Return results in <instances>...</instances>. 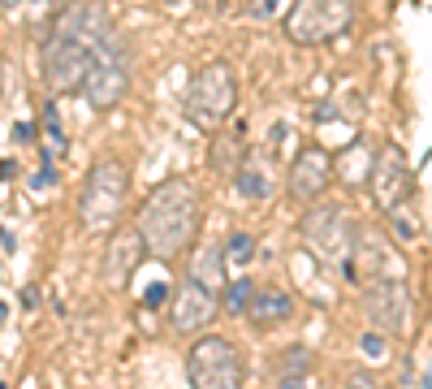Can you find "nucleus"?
Segmentation results:
<instances>
[{
  "instance_id": "nucleus-31",
  "label": "nucleus",
  "mask_w": 432,
  "mask_h": 389,
  "mask_svg": "<svg viewBox=\"0 0 432 389\" xmlns=\"http://www.w3.org/2000/svg\"><path fill=\"white\" fill-rule=\"evenodd\" d=\"M5 5H18V0H5Z\"/></svg>"
},
{
  "instance_id": "nucleus-4",
  "label": "nucleus",
  "mask_w": 432,
  "mask_h": 389,
  "mask_svg": "<svg viewBox=\"0 0 432 389\" xmlns=\"http://www.w3.org/2000/svg\"><path fill=\"white\" fill-rule=\"evenodd\" d=\"M130 74H134V48L113 31L109 39L95 43L78 95L91 104V109H99V113H104V109H117V104L125 100V91H130Z\"/></svg>"
},
{
  "instance_id": "nucleus-22",
  "label": "nucleus",
  "mask_w": 432,
  "mask_h": 389,
  "mask_svg": "<svg viewBox=\"0 0 432 389\" xmlns=\"http://www.w3.org/2000/svg\"><path fill=\"white\" fill-rule=\"evenodd\" d=\"M359 350H363L368 359H385V350H389V337L380 333V329H368V333L359 337Z\"/></svg>"
},
{
  "instance_id": "nucleus-26",
  "label": "nucleus",
  "mask_w": 432,
  "mask_h": 389,
  "mask_svg": "<svg viewBox=\"0 0 432 389\" xmlns=\"http://www.w3.org/2000/svg\"><path fill=\"white\" fill-rule=\"evenodd\" d=\"M22 307H27V311L39 307V290H35V285H27V290H22Z\"/></svg>"
},
{
  "instance_id": "nucleus-18",
  "label": "nucleus",
  "mask_w": 432,
  "mask_h": 389,
  "mask_svg": "<svg viewBox=\"0 0 432 389\" xmlns=\"http://www.w3.org/2000/svg\"><path fill=\"white\" fill-rule=\"evenodd\" d=\"M234 186H238L242 199H268V195H272V182H268V173H264L256 161H242V165H238Z\"/></svg>"
},
{
  "instance_id": "nucleus-11",
  "label": "nucleus",
  "mask_w": 432,
  "mask_h": 389,
  "mask_svg": "<svg viewBox=\"0 0 432 389\" xmlns=\"http://www.w3.org/2000/svg\"><path fill=\"white\" fill-rule=\"evenodd\" d=\"M333 186V156H328V147L312 143V147H302L294 156V165H290V195L294 203H316L324 199V191Z\"/></svg>"
},
{
  "instance_id": "nucleus-17",
  "label": "nucleus",
  "mask_w": 432,
  "mask_h": 389,
  "mask_svg": "<svg viewBox=\"0 0 432 389\" xmlns=\"http://www.w3.org/2000/svg\"><path fill=\"white\" fill-rule=\"evenodd\" d=\"M190 277H195L199 285H208V290H221V281H225V255H221V247H216V243H208V247H199V251H195Z\"/></svg>"
},
{
  "instance_id": "nucleus-27",
  "label": "nucleus",
  "mask_w": 432,
  "mask_h": 389,
  "mask_svg": "<svg viewBox=\"0 0 432 389\" xmlns=\"http://www.w3.org/2000/svg\"><path fill=\"white\" fill-rule=\"evenodd\" d=\"M13 173H18V165H13V161H0V182H9Z\"/></svg>"
},
{
  "instance_id": "nucleus-9",
  "label": "nucleus",
  "mask_w": 432,
  "mask_h": 389,
  "mask_svg": "<svg viewBox=\"0 0 432 389\" xmlns=\"http://www.w3.org/2000/svg\"><path fill=\"white\" fill-rule=\"evenodd\" d=\"M411 285L402 277H368L363 285V316L372 329H380L385 337H398L411 329Z\"/></svg>"
},
{
  "instance_id": "nucleus-12",
  "label": "nucleus",
  "mask_w": 432,
  "mask_h": 389,
  "mask_svg": "<svg viewBox=\"0 0 432 389\" xmlns=\"http://www.w3.org/2000/svg\"><path fill=\"white\" fill-rule=\"evenodd\" d=\"M372 199L380 203V212H385L389 203H398L402 195H411V169H406V156L398 143H385L376 156H372Z\"/></svg>"
},
{
  "instance_id": "nucleus-20",
  "label": "nucleus",
  "mask_w": 432,
  "mask_h": 389,
  "mask_svg": "<svg viewBox=\"0 0 432 389\" xmlns=\"http://www.w3.org/2000/svg\"><path fill=\"white\" fill-rule=\"evenodd\" d=\"M221 255H225V268H238V273H242L251 259H256V238H251L246 229H234L230 243L221 247Z\"/></svg>"
},
{
  "instance_id": "nucleus-3",
  "label": "nucleus",
  "mask_w": 432,
  "mask_h": 389,
  "mask_svg": "<svg viewBox=\"0 0 432 389\" xmlns=\"http://www.w3.org/2000/svg\"><path fill=\"white\" fill-rule=\"evenodd\" d=\"M125 195H130V169L117 156H99L91 165L83 195H78V212H83V229L87 233H104L121 221L125 212Z\"/></svg>"
},
{
  "instance_id": "nucleus-21",
  "label": "nucleus",
  "mask_w": 432,
  "mask_h": 389,
  "mask_svg": "<svg viewBox=\"0 0 432 389\" xmlns=\"http://www.w3.org/2000/svg\"><path fill=\"white\" fill-rule=\"evenodd\" d=\"M43 135H48L43 151H53V156L69 151V139H65V130H61V109H57V104H43Z\"/></svg>"
},
{
  "instance_id": "nucleus-29",
  "label": "nucleus",
  "mask_w": 432,
  "mask_h": 389,
  "mask_svg": "<svg viewBox=\"0 0 432 389\" xmlns=\"http://www.w3.org/2000/svg\"><path fill=\"white\" fill-rule=\"evenodd\" d=\"M5 325H9V303L0 299V329H5Z\"/></svg>"
},
{
  "instance_id": "nucleus-24",
  "label": "nucleus",
  "mask_w": 432,
  "mask_h": 389,
  "mask_svg": "<svg viewBox=\"0 0 432 389\" xmlns=\"http://www.w3.org/2000/svg\"><path fill=\"white\" fill-rule=\"evenodd\" d=\"M165 299H169V281H151L147 294H143V307H160Z\"/></svg>"
},
{
  "instance_id": "nucleus-8",
  "label": "nucleus",
  "mask_w": 432,
  "mask_h": 389,
  "mask_svg": "<svg viewBox=\"0 0 432 389\" xmlns=\"http://www.w3.org/2000/svg\"><path fill=\"white\" fill-rule=\"evenodd\" d=\"M354 22V0H294L286 13V35L302 48L337 39Z\"/></svg>"
},
{
  "instance_id": "nucleus-10",
  "label": "nucleus",
  "mask_w": 432,
  "mask_h": 389,
  "mask_svg": "<svg viewBox=\"0 0 432 389\" xmlns=\"http://www.w3.org/2000/svg\"><path fill=\"white\" fill-rule=\"evenodd\" d=\"M216 290H208V285H199L195 277H186L182 285L173 290V307H169V325H173V333H182V337H190V333H203L212 320H216Z\"/></svg>"
},
{
  "instance_id": "nucleus-15",
  "label": "nucleus",
  "mask_w": 432,
  "mask_h": 389,
  "mask_svg": "<svg viewBox=\"0 0 432 389\" xmlns=\"http://www.w3.org/2000/svg\"><path fill=\"white\" fill-rule=\"evenodd\" d=\"M268 372L277 385H302V376L312 372V350L307 346H286L281 355H272Z\"/></svg>"
},
{
  "instance_id": "nucleus-23",
  "label": "nucleus",
  "mask_w": 432,
  "mask_h": 389,
  "mask_svg": "<svg viewBox=\"0 0 432 389\" xmlns=\"http://www.w3.org/2000/svg\"><path fill=\"white\" fill-rule=\"evenodd\" d=\"M57 182V169H53V151H43V165H39V173L31 177V191H48Z\"/></svg>"
},
{
  "instance_id": "nucleus-5",
  "label": "nucleus",
  "mask_w": 432,
  "mask_h": 389,
  "mask_svg": "<svg viewBox=\"0 0 432 389\" xmlns=\"http://www.w3.org/2000/svg\"><path fill=\"white\" fill-rule=\"evenodd\" d=\"M234 104H238V78L225 61H208L199 65V74L190 78L186 87V113L195 125L203 130H221L225 121L234 117Z\"/></svg>"
},
{
  "instance_id": "nucleus-7",
  "label": "nucleus",
  "mask_w": 432,
  "mask_h": 389,
  "mask_svg": "<svg viewBox=\"0 0 432 389\" xmlns=\"http://www.w3.org/2000/svg\"><path fill=\"white\" fill-rule=\"evenodd\" d=\"M242 372H246V363L238 346L221 333H203L186 355V381L199 389H234L242 385Z\"/></svg>"
},
{
  "instance_id": "nucleus-14",
  "label": "nucleus",
  "mask_w": 432,
  "mask_h": 389,
  "mask_svg": "<svg viewBox=\"0 0 432 389\" xmlns=\"http://www.w3.org/2000/svg\"><path fill=\"white\" fill-rule=\"evenodd\" d=\"M246 316H251L256 329L286 325V320H294V299H290V290H281V285H256V294H251V303H246Z\"/></svg>"
},
{
  "instance_id": "nucleus-16",
  "label": "nucleus",
  "mask_w": 432,
  "mask_h": 389,
  "mask_svg": "<svg viewBox=\"0 0 432 389\" xmlns=\"http://www.w3.org/2000/svg\"><path fill=\"white\" fill-rule=\"evenodd\" d=\"M385 217H389V229L398 233V243H415L419 233H424V217H419L415 195H402L398 203H389Z\"/></svg>"
},
{
  "instance_id": "nucleus-13",
  "label": "nucleus",
  "mask_w": 432,
  "mask_h": 389,
  "mask_svg": "<svg viewBox=\"0 0 432 389\" xmlns=\"http://www.w3.org/2000/svg\"><path fill=\"white\" fill-rule=\"evenodd\" d=\"M117 229V225H113ZM143 255H147V247H143V238H139V229L130 225V229H117L113 233V243L104 247V281L109 285H125L130 281V273L143 264Z\"/></svg>"
},
{
  "instance_id": "nucleus-25",
  "label": "nucleus",
  "mask_w": 432,
  "mask_h": 389,
  "mask_svg": "<svg viewBox=\"0 0 432 389\" xmlns=\"http://www.w3.org/2000/svg\"><path fill=\"white\" fill-rule=\"evenodd\" d=\"M13 139H18V143H31V139H35V125H31V121H18V125H13Z\"/></svg>"
},
{
  "instance_id": "nucleus-19",
  "label": "nucleus",
  "mask_w": 432,
  "mask_h": 389,
  "mask_svg": "<svg viewBox=\"0 0 432 389\" xmlns=\"http://www.w3.org/2000/svg\"><path fill=\"white\" fill-rule=\"evenodd\" d=\"M221 285H225V294L216 299V307L225 311V316H246V303H251V294H256V281L234 277V281H221Z\"/></svg>"
},
{
  "instance_id": "nucleus-6",
  "label": "nucleus",
  "mask_w": 432,
  "mask_h": 389,
  "mask_svg": "<svg viewBox=\"0 0 432 389\" xmlns=\"http://www.w3.org/2000/svg\"><path fill=\"white\" fill-rule=\"evenodd\" d=\"M312 212L298 221V233L302 243H307V251L320 259L324 268H346L350 259V247H354V221L342 203H307Z\"/></svg>"
},
{
  "instance_id": "nucleus-2",
  "label": "nucleus",
  "mask_w": 432,
  "mask_h": 389,
  "mask_svg": "<svg viewBox=\"0 0 432 389\" xmlns=\"http://www.w3.org/2000/svg\"><path fill=\"white\" fill-rule=\"evenodd\" d=\"M203 221V203L199 191L190 186L186 177H165L156 191H151L139 207V238L147 247V255L156 259H177L199 233Z\"/></svg>"
},
{
  "instance_id": "nucleus-30",
  "label": "nucleus",
  "mask_w": 432,
  "mask_h": 389,
  "mask_svg": "<svg viewBox=\"0 0 432 389\" xmlns=\"http://www.w3.org/2000/svg\"><path fill=\"white\" fill-rule=\"evenodd\" d=\"M195 5H203V9H212V5H221V0H195Z\"/></svg>"
},
{
  "instance_id": "nucleus-28",
  "label": "nucleus",
  "mask_w": 432,
  "mask_h": 389,
  "mask_svg": "<svg viewBox=\"0 0 432 389\" xmlns=\"http://www.w3.org/2000/svg\"><path fill=\"white\" fill-rule=\"evenodd\" d=\"M277 5H286V0H260V13H272Z\"/></svg>"
},
{
  "instance_id": "nucleus-1",
  "label": "nucleus",
  "mask_w": 432,
  "mask_h": 389,
  "mask_svg": "<svg viewBox=\"0 0 432 389\" xmlns=\"http://www.w3.org/2000/svg\"><path fill=\"white\" fill-rule=\"evenodd\" d=\"M113 31L117 26H113V13L104 0H74V5H65L53 18V26L43 35V48H39V69H43L48 91L78 95L95 43L109 39Z\"/></svg>"
}]
</instances>
